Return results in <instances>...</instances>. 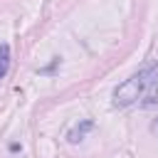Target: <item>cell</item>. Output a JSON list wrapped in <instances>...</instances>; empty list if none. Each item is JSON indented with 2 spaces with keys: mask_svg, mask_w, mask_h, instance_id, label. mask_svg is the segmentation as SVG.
<instances>
[{
  "mask_svg": "<svg viewBox=\"0 0 158 158\" xmlns=\"http://www.w3.org/2000/svg\"><path fill=\"white\" fill-rule=\"evenodd\" d=\"M156 79H158V62L151 64V67H146V69H141L138 74L128 77L123 84H118L114 89V106L123 109V106H131V104H141V99L146 96L148 86Z\"/></svg>",
  "mask_w": 158,
  "mask_h": 158,
  "instance_id": "6da1fadb",
  "label": "cell"
},
{
  "mask_svg": "<svg viewBox=\"0 0 158 158\" xmlns=\"http://www.w3.org/2000/svg\"><path fill=\"white\" fill-rule=\"evenodd\" d=\"M91 128H94V121L84 118L81 123H77V126H74V128L67 133V141H69V143H79V141L86 136V131H91Z\"/></svg>",
  "mask_w": 158,
  "mask_h": 158,
  "instance_id": "7a4b0ae2",
  "label": "cell"
},
{
  "mask_svg": "<svg viewBox=\"0 0 158 158\" xmlns=\"http://www.w3.org/2000/svg\"><path fill=\"white\" fill-rule=\"evenodd\" d=\"M158 104V79L148 86V91H146V96L141 99V106H156Z\"/></svg>",
  "mask_w": 158,
  "mask_h": 158,
  "instance_id": "3957f363",
  "label": "cell"
},
{
  "mask_svg": "<svg viewBox=\"0 0 158 158\" xmlns=\"http://www.w3.org/2000/svg\"><path fill=\"white\" fill-rule=\"evenodd\" d=\"M10 69V44H0V79Z\"/></svg>",
  "mask_w": 158,
  "mask_h": 158,
  "instance_id": "277c9868",
  "label": "cell"
},
{
  "mask_svg": "<svg viewBox=\"0 0 158 158\" xmlns=\"http://www.w3.org/2000/svg\"><path fill=\"white\" fill-rule=\"evenodd\" d=\"M151 128H153V131H156V133H158V118H156V121H153V126H151Z\"/></svg>",
  "mask_w": 158,
  "mask_h": 158,
  "instance_id": "5b68a950",
  "label": "cell"
}]
</instances>
